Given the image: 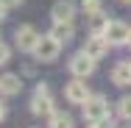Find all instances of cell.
<instances>
[{
  "label": "cell",
  "mask_w": 131,
  "mask_h": 128,
  "mask_svg": "<svg viewBox=\"0 0 131 128\" xmlns=\"http://www.w3.org/2000/svg\"><path fill=\"white\" fill-rule=\"evenodd\" d=\"M50 128H73V117L64 111H53L50 114Z\"/></svg>",
  "instance_id": "13"
},
{
  "label": "cell",
  "mask_w": 131,
  "mask_h": 128,
  "mask_svg": "<svg viewBox=\"0 0 131 128\" xmlns=\"http://www.w3.org/2000/svg\"><path fill=\"white\" fill-rule=\"evenodd\" d=\"M50 36L56 42H70L73 39V22H56L50 31Z\"/></svg>",
  "instance_id": "12"
},
{
  "label": "cell",
  "mask_w": 131,
  "mask_h": 128,
  "mask_svg": "<svg viewBox=\"0 0 131 128\" xmlns=\"http://www.w3.org/2000/svg\"><path fill=\"white\" fill-rule=\"evenodd\" d=\"M20 89H23V81H20V75H11V73H8V75L0 78V92H3V95H17Z\"/></svg>",
  "instance_id": "10"
},
{
  "label": "cell",
  "mask_w": 131,
  "mask_h": 128,
  "mask_svg": "<svg viewBox=\"0 0 131 128\" xmlns=\"http://www.w3.org/2000/svg\"><path fill=\"white\" fill-rule=\"evenodd\" d=\"M0 6H6V8H17V6H23V0H0Z\"/></svg>",
  "instance_id": "18"
},
{
  "label": "cell",
  "mask_w": 131,
  "mask_h": 128,
  "mask_svg": "<svg viewBox=\"0 0 131 128\" xmlns=\"http://www.w3.org/2000/svg\"><path fill=\"white\" fill-rule=\"evenodd\" d=\"M6 11H8V8H6V6H0V20H6Z\"/></svg>",
  "instance_id": "20"
},
{
  "label": "cell",
  "mask_w": 131,
  "mask_h": 128,
  "mask_svg": "<svg viewBox=\"0 0 131 128\" xmlns=\"http://www.w3.org/2000/svg\"><path fill=\"white\" fill-rule=\"evenodd\" d=\"M128 33H131V28L126 22H120V20H112L106 25V31H103L109 45H128Z\"/></svg>",
  "instance_id": "3"
},
{
  "label": "cell",
  "mask_w": 131,
  "mask_h": 128,
  "mask_svg": "<svg viewBox=\"0 0 131 128\" xmlns=\"http://www.w3.org/2000/svg\"><path fill=\"white\" fill-rule=\"evenodd\" d=\"M112 81H114V86H128L131 84V64H117L112 70Z\"/></svg>",
  "instance_id": "11"
},
{
  "label": "cell",
  "mask_w": 131,
  "mask_h": 128,
  "mask_svg": "<svg viewBox=\"0 0 131 128\" xmlns=\"http://www.w3.org/2000/svg\"><path fill=\"white\" fill-rule=\"evenodd\" d=\"M117 111H120L123 120H131V98H123V100L117 103Z\"/></svg>",
  "instance_id": "15"
},
{
  "label": "cell",
  "mask_w": 131,
  "mask_h": 128,
  "mask_svg": "<svg viewBox=\"0 0 131 128\" xmlns=\"http://www.w3.org/2000/svg\"><path fill=\"white\" fill-rule=\"evenodd\" d=\"M106 50H109V42H106L103 33H92V39H86V45H84V53H86V56H92L95 61H98V59H103Z\"/></svg>",
  "instance_id": "7"
},
{
  "label": "cell",
  "mask_w": 131,
  "mask_h": 128,
  "mask_svg": "<svg viewBox=\"0 0 131 128\" xmlns=\"http://www.w3.org/2000/svg\"><path fill=\"white\" fill-rule=\"evenodd\" d=\"M31 111L34 114H53V100H50V89L45 84L36 86V95L31 100Z\"/></svg>",
  "instance_id": "5"
},
{
  "label": "cell",
  "mask_w": 131,
  "mask_h": 128,
  "mask_svg": "<svg viewBox=\"0 0 131 128\" xmlns=\"http://www.w3.org/2000/svg\"><path fill=\"white\" fill-rule=\"evenodd\" d=\"M128 64H131V61H128Z\"/></svg>",
  "instance_id": "25"
},
{
  "label": "cell",
  "mask_w": 131,
  "mask_h": 128,
  "mask_svg": "<svg viewBox=\"0 0 131 128\" xmlns=\"http://www.w3.org/2000/svg\"><path fill=\"white\" fill-rule=\"evenodd\" d=\"M53 20H56V22H73V20H75V8H73V3L59 0V3L53 6Z\"/></svg>",
  "instance_id": "9"
},
{
  "label": "cell",
  "mask_w": 131,
  "mask_h": 128,
  "mask_svg": "<svg viewBox=\"0 0 131 128\" xmlns=\"http://www.w3.org/2000/svg\"><path fill=\"white\" fill-rule=\"evenodd\" d=\"M98 128H114L112 117H103V120H98Z\"/></svg>",
  "instance_id": "19"
},
{
  "label": "cell",
  "mask_w": 131,
  "mask_h": 128,
  "mask_svg": "<svg viewBox=\"0 0 131 128\" xmlns=\"http://www.w3.org/2000/svg\"><path fill=\"white\" fill-rule=\"evenodd\" d=\"M109 117V103L106 98H89V100L84 103V120H89V123H98V120H103Z\"/></svg>",
  "instance_id": "2"
},
{
  "label": "cell",
  "mask_w": 131,
  "mask_h": 128,
  "mask_svg": "<svg viewBox=\"0 0 131 128\" xmlns=\"http://www.w3.org/2000/svg\"><path fill=\"white\" fill-rule=\"evenodd\" d=\"M8 59H11V50H8V48H6L3 42H0V64H6Z\"/></svg>",
  "instance_id": "17"
},
{
  "label": "cell",
  "mask_w": 131,
  "mask_h": 128,
  "mask_svg": "<svg viewBox=\"0 0 131 128\" xmlns=\"http://www.w3.org/2000/svg\"><path fill=\"white\" fill-rule=\"evenodd\" d=\"M3 117H6V106L0 103V120H3Z\"/></svg>",
  "instance_id": "21"
},
{
  "label": "cell",
  "mask_w": 131,
  "mask_h": 128,
  "mask_svg": "<svg viewBox=\"0 0 131 128\" xmlns=\"http://www.w3.org/2000/svg\"><path fill=\"white\" fill-rule=\"evenodd\" d=\"M81 8H84L86 14H92V11H101V0H84V3H81Z\"/></svg>",
  "instance_id": "16"
},
{
  "label": "cell",
  "mask_w": 131,
  "mask_h": 128,
  "mask_svg": "<svg viewBox=\"0 0 131 128\" xmlns=\"http://www.w3.org/2000/svg\"><path fill=\"white\" fill-rule=\"evenodd\" d=\"M70 73H73L75 78H86V75H92V73H95V59H92V56H86L84 50L75 53V56L70 59Z\"/></svg>",
  "instance_id": "4"
},
{
  "label": "cell",
  "mask_w": 131,
  "mask_h": 128,
  "mask_svg": "<svg viewBox=\"0 0 131 128\" xmlns=\"http://www.w3.org/2000/svg\"><path fill=\"white\" fill-rule=\"evenodd\" d=\"M109 20L103 17V11H92V33H103Z\"/></svg>",
  "instance_id": "14"
},
{
  "label": "cell",
  "mask_w": 131,
  "mask_h": 128,
  "mask_svg": "<svg viewBox=\"0 0 131 128\" xmlns=\"http://www.w3.org/2000/svg\"><path fill=\"white\" fill-rule=\"evenodd\" d=\"M123 3H126V6H131V0H123Z\"/></svg>",
  "instance_id": "22"
},
{
  "label": "cell",
  "mask_w": 131,
  "mask_h": 128,
  "mask_svg": "<svg viewBox=\"0 0 131 128\" xmlns=\"http://www.w3.org/2000/svg\"><path fill=\"white\" fill-rule=\"evenodd\" d=\"M36 42H39V33L34 31L31 25H23L17 28V48L25 53H34V48H36Z\"/></svg>",
  "instance_id": "8"
},
{
  "label": "cell",
  "mask_w": 131,
  "mask_h": 128,
  "mask_svg": "<svg viewBox=\"0 0 131 128\" xmlns=\"http://www.w3.org/2000/svg\"><path fill=\"white\" fill-rule=\"evenodd\" d=\"M64 95H67V100H70V103H81V106L92 98V95H89V86L84 84V78L70 81V84H67V89H64Z\"/></svg>",
  "instance_id": "6"
},
{
  "label": "cell",
  "mask_w": 131,
  "mask_h": 128,
  "mask_svg": "<svg viewBox=\"0 0 131 128\" xmlns=\"http://www.w3.org/2000/svg\"><path fill=\"white\" fill-rule=\"evenodd\" d=\"M128 45H131V33H128Z\"/></svg>",
  "instance_id": "24"
},
{
  "label": "cell",
  "mask_w": 131,
  "mask_h": 128,
  "mask_svg": "<svg viewBox=\"0 0 131 128\" xmlns=\"http://www.w3.org/2000/svg\"><path fill=\"white\" fill-rule=\"evenodd\" d=\"M59 53H61V42H56L50 33H48V36H39V42H36V48H34V56H36L39 61H53Z\"/></svg>",
  "instance_id": "1"
},
{
  "label": "cell",
  "mask_w": 131,
  "mask_h": 128,
  "mask_svg": "<svg viewBox=\"0 0 131 128\" xmlns=\"http://www.w3.org/2000/svg\"><path fill=\"white\" fill-rule=\"evenodd\" d=\"M89 128H98V123H92V125H89Z\"/></svg>",
  "instance_id": "23"
}]
</instances>
